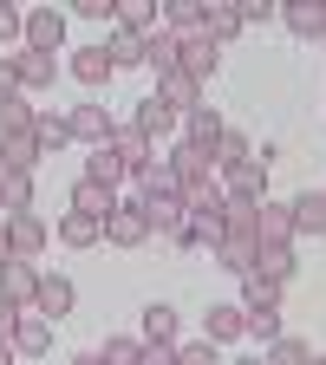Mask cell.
Here are the masks:
<instances>
[{"mask_svg": "<svg viewBox=\"0 0 326 365\" xmlns=\"http://www.w3.org/2000/svg\"><path fill=\"white\" fill-rule=\"evenodd\" d=\"M111 124H118V130H111V144H105V150H111V157L124 163V176H137V170H151V163H157V144H151V137H144V130L131 124V111H118Z\"/></svg>", "mask_w": 326, "mask_h": 365, "instance_id": "cell-1", "label": "cell"}, {"mask_svg": "<svg viewBox=\"0 0 326 365\" xmlns=\"http://www.w3.org/2000/svg\"><path fill=\"white\" fill-rule=\"evenodd\" d=\"M20 39H26V53H59V46H66V14L33 7V14H26V26H20Z\"/></svg>", "mask_w": 326, "mask_h": 365, "instance_id": "cell-2", "label": "cell"}, {"mask_svg": "<svg viewBox=\"0 0 326 365\" xmlns=\"http://www.w3.org/2000/svg\"><path fill=\"white\" fill-rule=\"evenodd\" d=\"M215 66H222V46H215L209 33H190V39H176V72H190V78L203 85Z\"/></svg>", "mask_w": 326, "mask_h": 365, "instance_id": "cell-3", "label": "cell"}, {"mask_svg": "<svg viewBox=\"0 0 326 365\" xmlns=\"http://www.w3.org/2000/svg\"><path fill=\"white\" fill-rule=\"evenodd\" d=\"M66 124H72V137H78L85 150H105V144H111V130H118L105 105H72V111H66Z\"/></svg>", "mask_w": 326, "mask_h": 365, "instance_id": "cell-4", "label": "cell"}, {"mask_svg": "<svg viewBox=\"0 0 326 365\" xmlns=\"http://www.w3.org/2000/svg\"><path fill=\"white\" fill-rule=\"evenodd\" d=\"M222 196L228 202H268V163H235V170H222Z\"/></svg>", "mask_w": 326, "mask_h": 365, "instance_id": "cell-5", "label": "cell"}, {"mask_svg": "<svg viewBox=\"0 0 326 365\" xmlns=\"http://www.w3.org/2000/svg\"><path fill=\"white\" fill-rule=\"evenodd\" d=\"M137 209H144V222L157 228V235H183V215H190V209H183V190H163V196H137Z\"/></svg>", "mask_w": 326, "mask_h": 365, "instance_id": "cell-6", "label": "cell"}, {"mask_svg": "<svg viewBox=\"0 0 326 365\" xmlns=\"http://www.w3.org/2000/svg\"><path fill=\"white\" fill-rule=\"evenodd\" d=\"M144 235H151V222H144V209L118 196V209L105 215V242H111V248H137Z\"/></svg>", "mask_w": 326, "mask_h": 365, "instance_id": "cell-7", "label": "cell"}, {"mask_svg": "<svg viewBox=\"0 0 326 365\" xmlns=\"http://www.w3.org/2000/svg\"><path fill=\"white\" fill-rule=\"evenodd\" d=\"M33 294H39V267H33V261H20V255H7V261H0V300L33 307Z\"/></svg>", "mask_w": 326, "mask_h": 365, "instance_id": "cell-8", "label": "cell"}, {"mask_svg": "<svg viewBox=\"0 0 326 365\" xmlns=\"http://www.w3.org/2000/svg\"><path fill=\"white\" fill-rule=\"evenodd\" d=\"M111 209H118V190H111V182H91V176H78V182H72V215L105 222Z\"/></svg>", "mask_w": 326, "mask_h": 365, "instance_id": "cell-9", "label": "cell"}, {"mask_svg": "<svg viewBox=\"0 0 326 365\" xmlns=\"http://www.w3.org/2000/svg\"><path fill=\"white\" fill-rule=\"evenodd\" d=\"M14 352H26V359H39V352H53V319H46V313H20V327H14V339H7Z\"/></svg>", "mask_w": 326, "mask_h": 365, "instance_id": "cell-10", "label": "cell"}, {"mask_svg": "<svg viewBox=\"0 0 326 365\" xmlns=\"http://www.w3.org/2000/svg\"><path fill=\"white\" fill-rule=\"evenodd\" d=\"M163 163L176 170V182H183V190H190V182H209V170H215V150H203V144H176Z\"/></svg>", "mask_w": 326, "mask_h": 365, "instance_id": "cell-11", "label": "cell"}, {"mask_svg": "<svg viewBox=\"0 0 326 365\" xmlns=\"http://www.w3.org/2000/svg\"><path fill=\"white\" fill-rule=\"evenodd\" d=\"M281 20H287V33L320 39L326 33V0H281Z\"/></svg>", "mask_w": 326, "mask_h": 365, "instance_id": "cell-12", "label": "cell"}, {"mask_svg": "<svg viewBox=\"0 0 326 365\" xmlns=\"http://www.w3.org/2000/svg\"><path fill=\"white\" fill-rule=\"evenodd\" d=\"M33 313H46V319H66V313H72V281H66V274H39Z\"/></svg>", "mask_w": 326, "mask_h": 365, "instance_id": "cell-13", "label": "cell"}, {"mask_svg": "<svg viewBox=\"0 0 326 365\" xmlns=\"http://www.w3.org/2000/svg\"><path fill=\"white\" fill-rule=\"evenodd\" d=\"M7 242H14L20 261H33V255L46 248V222H39L33 209H26V215H7Z\"/></svg>", "mask_w": 326, "mask_h": 365, "instance_id": "cell-14", "label": "cell"}, {"mask_svg": "<svg viewBox=\"0 0 326 365\" xmlns=\"http://www.w3.org/2000/svg\"><path fill=\"white\" fill-rule=\"evenodd\" d=\"M157 98L183 118V111H196V105H203V85H196L190 72H170V78H157Z\"/></svg>", "mask_w": 326, "mask_h": 365, "instance_id": "cell-15", "label": "cell"}, {"mask_svg": "<svg viewBox=\"0 0 326 365\" xmlns=\"http://www.w3.org/2000/svg\"><path fill=\"white\" fill-rule=\"evenodd\" d=\"M111 20L124 26V33H137V39H151L163 20H157V7H151V0H111Z\"/></svg>", "mask_w": 326, "mask_h": 365, "instance_id": "cell-16", "label": "cell"}, {"mask_svg": "<svg viewBox=\"0 0 326 365\" xmlns=\"http://www.w3.org/2000/svg\"><path fill=\"white\" fill-rule=\"evenodd\" d=\"M255 242H294V209L287 202H261L255 209Z\"/></svg>", "mask_w": 326, "mask_h": 365, "instance_id": "cell-17", "label": "cell"}, {"mask_svg": "<svg viewBox=\"0 0 326 365\" xmlns=\"http://www.w3.org/2000/svg\"><path fill=\"white\" fill-rule=\"evenodd\" d=\"M46 150L33 144V130H20V137H0V176H14V170H26L33 176V163H39Z\"/></svg>", "mask_w": 326, "mask_h": 365, "instance_id": "cell-18", "label": "cell"}, {"mask_svg": "<svg viewBox=\"0 0 326 365\" xmlns=\"http://www.w3.org/2000/svg\"><path fill=\"white\" fill-rule=\"evenodd\" d=\"M228 124H222V111H209V105H196V111H183V144H203V150H215V137H222Z\"/></svg>", "mask_w": 326, "mask_h": 365, "instance_id": "cell-19", "label": "cell"}, {"mask_svg": "<svg viewBox=\"0 0 326 365\" xmlns=\"http://www.w3.org/2000/svg\"><path fill=\"white\" fill-rule=\"evenodd\" d=\"M131 124H137V130H144L151 144H157V137H163V130H176L183 118H176V111H170L163 98H144V105H131Z\"/></svg>", "mask_w": 326, "mask_h": 365, "instance_id": "cell-20", "label": "cell"}, {"mask_svg": "<svg viewBox=\"0 0 326 365\" xmlns=\"http://www.w3.org/2000/svg\"><path fill=\"white\" fill-rule=\"evenodd\" d=\"M287 209H294V235H326V190H307Z\"/></svg>", "mask_w": 326, "mask_h": 365, "instance_id": "cell-21", "label": "cell"}, {"mask_svg": "<svg viewBox=\"0 0 326 365\" xmlns=\"http://www.w3.org/2000/svg\"><path fill=\"white\" fill-rule=\"evenodd\" d=\"M242 327H248V307H235V300L209 307V346H228V339H242Z\"/></svg>", "mask_w": 326, "mask_h": 365, "instance_id": "cell-22", "label": "cell"}, {"mask_svg": "<svg viewBox=\"0 0 326 365\" xmlns=\"http://www.w3.org/2000/svg\"><path fill=\"white\" fill-rule=\"evenodd\" d=\"M203 33L222 46V39H235L242 33V7H235V0H209V7H203Z\"/></svg>", "mask_w": 326, "mask_h": 365, "instance_id": "cell-23", "label": "cell"}, {"mask_svg": "<svg viewBox=\"0 0 326 365\" xmlns=\"http://www.w3.org/2000/svg\"><path fill=\"white\" fill-rule=\"evenodd\" d=\"M255 274L287 281V274H294V242H255Z\"/></svg>", "mask_w": 326, "mask_h": 365, "instance_id": "cell-24", "label": "cell"}, {"mask_svg": "<svg viewBox=\"0 0 326 365\" xmlns=\"http://www.w3.org/2000/svg\"><path fill=\"white\" fill-rule=\"evenodd\" d=\"M163 33H170V39L203 33V0H170V7H163Z\"/></svg>", "mask_w": 326, "mask_h": 365, "instance_id": "cell-25", "label": "cell"}, {"mask_svg": "<svg viewBox=\"0 0 326 365\" xmlns=\"http://www.w3.org/2000/svg\"><path fill=\"white\" fill-rule=\"evenodd\" d=\"M14 59H20V91H46V85H53V72H59L53 53H14Z\"/></svg>", "mask_w": 326, "mask_h": 365, "instance_id": "cell-26", "label": "cell"}, {"mask_svg": "<svg viewBox=\"0 0 326 365\" xmlns=\"http://www.w3.org/2000/svg\"><path fill=\"white\" fill-rule=\"evenodd\" d=\"M33 144H39V150H59V144H72V124H66V111H33Z\"/></svg>", "mask_w": 326, "mask_h": 365, "instance_id": "cell-27", "label": "cell"}, {"mask_svg": "<svg viewBox=\"0 0 326 365\" xmlns=\"http://www.w3.org/2000/svg\"><path fill=\"white\" fill-rule=\"evenodd\" d=\"M33 209V176L14 170V176H0V215H26Z\"/></svg>", "mask_w": 326, "mask_h": 365, "instance_id": "cell-28", "label": "cell"}, {"mask_svg": "<svg viewBox=\"0 0 326 365\" xmlns=\"http://www.w3.org/2000/svg\"><path fill=\"white\" fill-rule=\"evenodd\" d=\"M72 78L105 85V78H111V53H105V46H78V53H72Z\"/></svg>", "mask_w": 326, "mask_h": 365, "instance_id": "cell-29", "label": "cell"}, {"mask_svg": "<svg viewBox=\"0 0 326 365\" xmlns=\"http://www.w3.org/2000/svg\"><path fill=\"white\" fill-rule=\"evenodd\" d=\"M215 261H222L228 274H248V267H255V235H222V242H215Z\"/></svg>", "mask_w": 326, "mask_h": 365, "instance_id": "cell-30", "label": "cell"}, {"mask_svg": "<svg viewBox=\"0 0 326 365\" xmlns=\"http://www.w3.org/2000/svg\"><path fill=\"white\" fill-rule=\"evenodd\" d=\"M144 346H176V307H144Z\"/></svg>", "mask_w": 326, "mask_h": 365, "instance_id": "cell-31", "label": "cell"}, {"mask_svg": "<svg viewBox=\"0 0 326 365\" xmlns=\"http://www.w3.org/2000/svg\"><path fill=\"white\" fill-rule=\"evenodd\" d=\"M59 242H66V248H91V242H105V222H91V215H59Z\"/></svg>", "mask_w": 326, "mask_h": 365, "instance_id": "cell-32", "label": "cell"}, {"mask_svg": "<svg viewBox=\"0 0 326 365\" xmlns=\"http://www.w3.org/2000/svg\"><path fill=\"white\" fill-rule=\"evenodd\" d=\"M242 307L255 313V307H281V281H268V274H242Z\"/></svg>", "mask_w": 326, "mask_h": 365, "instance_id": "cell-33", "label": "cell"}, {"mask_svg": "<svg viewBox=\"0 0 326 365\" xmlns=\"http://www.w3.org/2000/svg\"><path fill=\"white\" fill-rule=\"evenodd\" d=\"M144 66H151L157 78H170V72H176V39H170L163 26H157V33L144 39Z\"/></svg>", "mask_w": 326, "mask_h": 365, "instance_id": "cell-34", "label": "cell"}, {"mask_svg": "<svg viewBox=\"0 0 326 365\" xmlns=\"http://www.w3.org/2000/svg\"><path fill=\"white\" fill-rule=\"evenodd\" d=\"M248 157H255V144H248L242 130H222V137H215V170H235V163H248Z\"/></svg>", "mask_w": 326, "mask_h": 365, "instance_id": "cell-35", "label": "cell"}, {"mask_svg": "<svg viewBox=\"0 0 326 365\" xmlns=\"http://www.w3.org/2000/svg\"><path fill=\"white\" fill-rule=\"evenodd\" d=\"M105 53H111V72H118V66H144V39H137V33H124V26H118V33H111V46H105Z\"/></svg>", "mask_w": 326, "mask_h": 365, "instance_id": "cell-36", "label": "cell"}, {"mask_svg": "<svg viewBox=\"0 0 326 365\" xmlns=\"http://www.w3.org/2000/svg\"><path fill=\"white\" fill-rule=\"evenodd\" d=\"M33 130V105L26 98H0V137H20Z\"/></svg>", "mask_w": 326, "mask_h": 365, "instance_id": "cell-37", "label": "cell"}, {"mask_svg": "<svg viewBox=\"0 0 326 365\" xmlns=\"http://www.w3.org/2000/svg\"><path fill=\"white\" fill-rule=\"evenodd\" d=\"M163 190H183L170 163H151V170H137V196H163Z\"/></svg>", "mask_w": 326, "mask_h": 365, "instance_id": "cell-38", "label": "cell"}, {"mask_svg": "<svg viewBox=\"0 0 326 365\" xmlns=\"http://www.w3.org/2000/svg\"><path fill=\"white\" fill-rule=\"evenodd\" d=\"M261 359H268V365H313V352H307L300 339H287V333H281V339H274V346H268Z\"/></svg>", "mask_w": 326, "mask_h": 365, "instance_id": "cell-39", "label": "cell"}, {"mask_svg": "<svg viewBox=\"0 0 326 365\" xmlns=\"http://www.w3.org/2000/svg\"><path fill=\"white\" fill-rule=\"evenodd\" d=\"M242 333H255L261 346H274V339H281V313H274V307H255V313H248V327H242Z\"/></svg>", "mask_w": 326, "mask_h": 365, "instance_id": "cell-40", "label": "cell"}, {"mask_svg": "<svg viewBox=\"0 0 326 365\" xmlns=\"http://www.w3.org/2000/svg\"><path fill=\"white\" fill-rule=\"evenodd\" d=\"M85 176H91V182H111V190H118V182H124V163H118L111 150H91V163H85Z\"/></svg>", "mask_w": 326, "mask_h": 365, "instance_id": "cell-41", "label": "cell"}, {"mask_svg": "<svg viewBox=\"0 0 326 365\" xmlns=\"http://www.w3.org/2000/svg\"><path fill=\"white\" fill-rule=\"evenodd\" d=\"M105 365H144V339H105Z\"/></svg>", "mask_w": 326, "mask_h": 365, "instance_id": "cell-42", "label": "cell"}, {"mask_svg": "<svg viewBox=\"0 0 326 365\" xmlns=\"http://www.w3.org/2000/svg\"><path fill=\"white\" fill-rule=\"evenodd\" d=\"M176 365H215V346H209V339H190V346H176Z\"/></svg>", "mask_w": 326, "mask_h": 365, "instance_id": "cell-43", "label": "cell"}, {"mask_svg": "<svg viewBox=\"0 0 326 365\" xmlns=\"http://www.w3.org/2000/svg\"><path fill=\"white\" fill-rule=\"evenodd\" d=\"M0 98H20V59L0 53Z\"/></svg>", "mask_w": 326, "mask_h": 365, "instance_id": "cell-44", "label": "cell"}, {"mask_svg": "<svg viewBox=\"0 0 326 365\" xmlns=\"http://www.w3.org/2000/svg\"><path fill=\"white\" fill-rule=\"evenodd\" d=\"M235 7H242V26H248V20H274L281 0H235Z\"/></svg>", "mask_w": 326, "mask_h": 365, "instance_id": "cell-45", "label": "cell"}, {"mask_svg": "<svg viewBox=\"0 0 326 365\" xmlns=\"http://www.w3.org/2000/svg\"><path fill=\"white\" fill-rule=\"evenodd\" d=\"M20 26H26V14H14L7 0H0V46H7V39H20Z\"/></svg>", "mask_w": 326, "mask_h": 365, "instance_id": "cell-46", "label": "cell"}, {"mask_svg": "<svg viewBox=\"0 0 326 365\" xmlns=\"http://www.w3.org/2000/svg\"><path fill=\"white\" fill-rule=\"evenodd\" d=\"M72 14H85V20H111V0H72Z\"/></svg>", "mask_w": 326, "mask_h": 365, "instance_id": "cell-47", "label": "cell"}, {"mask_svg": "<svg viewBox=\"0 0 326 365\" xmlns=\"http://www.w3.org/2000/svg\"><path fill=\"white\" fill-rule=\"evenodd\" d=\"M20 313H26V307H14V300H0V339H14V327H20Z\"/></svg>", "mask_w": 326, "mask_h": 365, "instance_id": "cell-48", "label": "cell"}, {"mask_svg": "<svg viewBox=\"0 0 326 365\" xmlns=\"http://www.w3.org/2000/svg\"><path fill=\"white\" fill-rule=\"evenodd\" d=\"M144 365H176V346H144Z\"/></svg>", "mask_w": 326, "mask_h": 365, "instance_id": "cell-49", "label": "cell"}, {"mask_svg": "<svg viewBox=\"0 0 326 365\" xmlns=\"http://www.w3.org/2000/svg\"><path fill=\"white\" fill-rule=\"evenodd\" d=\"M14 255V242H7V215H0V261H7Z\"/></svg>", "mask_w": 326, "mask_h": 365, "instance_id": "cell-50", "label": "cell"}, {"mask_svg": "<svg viewBox=\"0 0 326 365\" xmlns=\"http://www.w3.org/2000/svg\"><path fill=\"white\" fill-rule=\"evenodd\" d=\"M0 365H14V346H7V339H0Z\"/></svg>", "mask_w": 326, "mask_h": 365, "instance_id": "cell-51", "label": "cell"}, {"mask_svg": "<svg viewBox=\"0 0 326 365\" xmlns=\"http://www.w3.org/2000/svg\"><path fill=\"white\" fill-rule=\"evenodd\" d=\"M72 365H105V359H98V352H85V359H72Z\"/></svg>", "mask_w": 326, "mask_h": 365, "instance_id": "cell-52", "label": "cell"}, {"mask_svg": "<svg viewBox=\"0 0 326 365\" xmlns=\"http://www.w3.org/2000/svg\"><path fill=\"white\" fill-rule=\"evenodd\" d=\"M242 365H268V359H261V352H255V359H242Z\"/></svg>", "mask_w": 326, "mask_h": 365, "instance_id": "cell-53", "label": "cell"}, {"mask_svg": "<svg viewBox=\"0 0 326 365\" xmlns=\"http://www.w3.org/2000/svg\"><path fill=\"white\" fill-rule=\"evenodd\" d=\"M313 365H326V352H320V359H313Z\"/></svg>", "mask_w": 326, "mask_h": 365, "instance_id": "cell-54", "label": "cell"}, {"mask_svg": "<svg viewBox=\"0 0 326 365\" xmlns=\"http://www.w3.org/2000/svg\"><path fill=\"white\" fill-rule=\"evenodd\" d=\"M320 46H326V33H320Z\"/></svg>", "mask_w": 326, "mask_h": 365, "instance_id": "cell-55", "label": "cell"}]
</instances>
